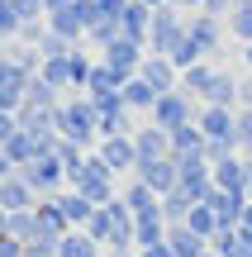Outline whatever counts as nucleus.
I'll list each match as a JSON object with an SVG mask.
<instances>
[{
    "label": "nucleus",
    "instance_id": "1",
    "mask_svg": "<svg viewBox=\"0 0 252 257\" xmlns=\"http://www.w3.org/2000/svg\"><path fill=\"white\" fill-rule=\"evenodd\" d=\"M228 24H233V34L243 38V43H252V0H238V10H233Z\"/></svg>",
    "mask_w": 252,
    "mask_h": 257
},
{
    "label": "nucleus",
    "instance_id": "2",
    "mask_svg": "<svg viewBox=\"0 0 252 257\" xmlns=\"http://www.w3.org/2000/svg\"><path fill=\"white\" fill-rule=\"evenodd\" d=\"M238 105H243V110H252V76L238 86Z\"/></svg>",
    "mask_w": 252,
    "mask_h": 257
}]
</instances>
